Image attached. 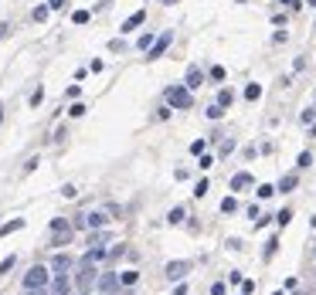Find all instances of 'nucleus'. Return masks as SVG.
Returning <instances> with one entry per match:
<instances>
[{"mask_svg": "<svg viewBox=\"0 0 316 295\" xmlns=\"http://www.w3.org/2000/svg\"><path fill=\"white\" fill-rule=\"evenodd\" d=\"M21 227H24V217H14V221H7L0 227V234H14V231H21Z\"/></svg>", "mask_w": 316, "mask_h": 295, "instance_id": "obj_16", "label": "nucleus"}, {"mask_svg": "<svg viewBox=\"0 0 316 295\" xmlns=\"http://www.w3.org/2000/svg\"><path fill=\"white\" fill-rule=\"evenodd\" d=\"M211 295H225V285H221V282H214V285H211Z\"/></svg>", "mask_w": 316, "mask_h": 295, "instance_id": "obj_39", "label": "nucleus"}, {"mask_svg": "<svg viewBox=\"0 0 316 295\" xmlns=\"http://www.w3.org/2000/svg\"><path fill=\"white\" fill-rule=\"evenodd\" d=\"M14 265H17V258H14V255H10V258H3V261H0V275H7Z\"/></svg>", "mask_w": 316, "mask_h": 295, "instance_id": "obj_30", "label": "nucleus"}, {"mask_svg": "<svg viewBox=\"0 0 316 295\" xmlns=\"http://www.w3.org/2000/svg\"><path fill=\"white\" fill-rule=\"evenodd\" d=\"M109 224V214L105 211H88L85 214V227H92V231H99V227H105Z\"/></svg>", "mask_w": 316, "mask_h": 295, "instance_id": "obj_8", "label": "nucleus"}, {"mask_svg": "<svg viewBox=\"0 0 316 295\" xmlns=\"http://www.w3.org/2000/svg\"><path fill=\"white\" fill-rule=\"evenodd\" d=\"M48 285H51V268H44V265H34L24 275V292L27 289H48Z\"/></svg>", "mask_w": 316, "mask_h": 295, "instance_id": "obj_2", "label": "nucleus"}, {"mask_svg": "<svg viewBox=\"0 0 316 295\" xmlns=\"http://www.w3.org/2000/svg\"><path fill=\"white\" fill-rule=\"evenodd\" d=\"M184 85H187L190 92H194V88H201V85H204V72H201L197 65H190V68H187V81H184Z\"/></svg>", "mask_w": 316, "mask_h": 295, "instance_id": "obj_12", "label": "nucleus"}, {"mask_svg": "<svg viewBox=\"0 0 316 295\" xmlns=\"http://www.w3.org/2000/svg\"><path fill=\"white\" fill-rule=\"evenodd\" d=\"M72 20H75V24H88V10H75Z\"/></svg>", "mask_w": 316, "mask_h": 295, "instance_id": "obj_34", "label": "nucleus"}, {"mask_svg": "<svg viewBox=\"0 0 316 295\" xmlns=\"http://www.w3.org/2000/svg\"><path fill=\"white\" fill-rule=\"evenodd\" d=\"M232 102H235V92H228V88H225V92L218 95V105H225V109H228Z\"/></svg>", "mask_w": 316, "mask_h": 295, "instance_id": "obj_24", "label": "nucleus"}, {"mask_svg": "<svg viewBox=\"0 0 316 295\" xmlns=\"http://www.w3.org/2000/svg\"><path fill=\"white\" fill-rule=\"evenodd\" d=\"M68 241H72V231H58L51 244H55V248H62V244H68Z\"/></svg>", "mask_w": 316, "mask_h": 295, "instance_id": "obj_21", "label": "nucleus"}, {"mask_svg": "<svg viewBox=\"0 0 316 295\" xmlns=\"http://www.w3.org/2000/svg\"><path fill=\"white\" fill-rule=\"evenodd\" d=\"M136 44H140V51H150V48H153V34H143Z\"/></svg>", "mask_w": 316, "mask_h": 295, "instance_id": "obj_29", "label": "nucleus"}, {"mask_svg": "<svg viewBox=\"0 0 316 295\" xmlns=\"http://www.w3.org/2000/svg\"><path fill=\"white\" fill-rule=\"evenodd\" d=\"M232 211H238V200L235 197H225L221 200V214H232Z\"/></svg>", "mask_w": 316, "mask_h": 295, "instance_id": "obj_23", "label": "nucleus"}, {"mask_svg": "<svg viewBox=\"0 0 316 295\" xmlns=\"http://www.w3.org/2000/svg\"><path fill=\"white\" fill-rule=\"evenodd\" d=\"M296 183H299V180H296L293 173H286V177L279 180V187H275V190H279V194H289V190H296Z\"/></svg>", "mask_w": 316, "mask_h": 295, "instance_id": "obj_14", "label": "nucleus"}, {"mask_svg": "<svg viewBox=\"0 0 316 295\" xmlns=\"http://www.w3.org/2000/svg\"><path fill=\"white\" fill-rule=\"evenodd\" d=\"M275 248H279V241L272 237V241H269V248H265V258H272V255H275Z\"/></svg>", "mask_w": 316, "mask_h": 295, "instance_id": "obj_38", "label": "nucleus"}, {"mask_svg": "<svg viewBox=\"0 0 316 295\" xmlns=\"http://www.w3.org/2000/svg\"><path fill=\"white\" fill-rule=\"evenodd\" d=\"M99 282V272H95V265H79V275H75V285H79L82 295H88V289Z\"/></svg>", "mask_w": 316, "mask_h": 295, "instance_id": "obj_3", "label": "nucleus"}, {"mask_svg": "<svg viewBox=\"0 0 316 295\" xmlns=\"http://www.w3.org/2000/svg\"><path fill=\"white\" fill-rule=\"evenodd\" d=\"M258 95H262V85H258V81H252V85L245 88V98H248V102H255Z\"/></svg>", "mask_w": 316, "mask_h": 295, "instance_id": "obj_18", "label": "nucleus"}, {"mask_svg": "<svg viewBox=\"0 0 316 295\" xmlns=\"http://www.w3.org/2000/svg\"><path fill=\"white\" fill-rule=\"evenodd\" d=\"M252 183H255L252 173H245V170H241V173H232V190H245V187H252Z\"/></svg>", "mask_w": 316, "mask_h": 295, "instance_id": "obj_13", "label": "nucleus"}, {"mask_svg": "<svg viewBox=\"0 0 316 295\" xmlns=\"http://www.w3.org/2000/svg\"><path fill=\"white\" fill-rule=\"evenodd\" d=\"M72 265H75L72 255H55V258H51V272H55V275H68Z\"/></svg>", "mask_w": 316, "mask_h": 295, "instance_id": "obj_7", "label": "nucleus"}, {"mask_svg": "<svg viewBox=\"0 0 316 295\" xmlns=\"http://www.w3.org/2000/svg\"><path fill=\"white\" fill-rule=\"evenodd\" d=\"M293 295H310V292H293Z\"/></svg>", "mask_w": 316, "mask_h": 295, "instance_id": "obj_46", "label": "nucleus"}, {"mask_svg": "<svg viewBox=\"0 0 316 295\" xmlns=\"http://www.w3.org/2000/svg\"><path fill=\"white\" fill-rule=\"evenodd\" d=\"M275 221H279L282 227H286V224L293 221V211H289V207H286V211H279V214H275Z\"/></svg>", "mask_w": 316, "mask_h": 295, "instance_id": "obj_31", "label": "nucleus"}, {"mask_svg": "<svg viewBox=\"0 0 316 295\" xmlns=\"http://www.w3.org/2000/svg\"><path fill=\"white\" fill-rule=\"evenodd\" d=\"M143 20H147V10H136V14H129V17L123 20V27H119V31H123V34H129V31H136Z\"/></svg>", "mask_w": 316, "mask_h": 295, "instance_id": "obj_10", "label": "nucleus"}, {"mask_svg": "<svg viewBox=\"0 0 316 295\" xmlns=\"http://www.w3.org/2000/svg\"><path fill=\"white\" fill-rule=\"evenodd\" d=\"M48 7H51V10H58V7H65V0H48Z\"/></svg>", "mask_w": 316, "mask_h": 295, "instance_id": "obj_40", "label": "nucleus"}, {"mask_svg": "<svg viewBox=\"0 0 316 295\" xmlns=\"http://www.w3.org/2000/svg\"><path fill=\"white\" fill-rule=\"evenodd\" d=\"M99 295H112V292H99Z\"/></svg>", "mask_w": 316, "mask_h": 295, "instance_id": "obj_47", "label": "nucleus"}, {"mask_svg": "<svg viewBox=\"0 0 316 295\" xmlns=\"http://www.w3.org/2000/svg\"><path fill=\"white\" fill-rule=\"evenodd\" d=\"M173 295H187V285H184V282H180V285H177V289H173Z\"/></svg>", "mask_w": 316, "mask_h": 295, "instance_id": "obj_42", "label": "nucleus"}, {"mask_svg": "<svg viewBox=\"0 0 316 295\" xmlns=\"http://www.w3.org/2000/svg\"><path fill=\"white\" fill-rule=\"evenodd\" d=\"M272 194H279V190H275V187H272V183H262V187H258V190H255V197H258V200H269V197H272Z\"/></svg>", "mask_w": 316, "mask_h": 295, "instance_id": "obj_17", "label": "nucleus"}, {"mask_svg": "<svg viewBox=\"0 0 316 295\" xmlns=\"http://www.w3.org/2000/svg\"><path fill=\"white\" fill-rule=\"evenodd\" d=\"M24 295H48V289H27Z\"/></svg>", "mask_w": 316, "mask_h": 295, "instance_id": "obj_41", "label": "nucleus"}, {"mask_svg": "<svg viewBox=\"0 0 316 295\" xmlns=\"http://www.w3.org/2000/svg\"><path fill=\"white\" fill-rule=\"evenodd\" d=\"M204 149H208V143H204V139H194V143H190V153H194V156H201Z\"/></svg>", "mask_w": 316, "mask_h": 295, "instance_id": "obj_32", "label": "nucleus"}, {"mask_svg": "<svg viewBox=\"0 0 316 295\" xmlns=\"http://www.w3.org/2000/svg\"><path fill=\"white\" fill-rule=\"evenodd\" d=\"M48 14H51V7H44V3L34 7V20H48Z\"/></svg>", "mask_w": 316, "mask_h": 295, "instance_id": "obj_28", "label": "nucleus"}, {"mask_svg": "<svg viewBox=\"0 0 316 295\" xmlns=\"http://www.w3.org/2000/svg\"><path fill=\"white\" fill-rule=\"evenodd\" d=\"M221 116H225V105H218V102L208 105V119H221Z\"/></svg>", "mask_w": 316, "mask_h": 295, "instance_id": "obj_25", "label": "nucleus"}, {"mask_svg": "<svg viewBox=\"0 0 316 295\" xmlns=\"http://www.w3.org/2000/svg\"><path fill=\"white\" fill-rule=\"evenodd\" d=\"M218 149H221V153H232V149H235V139H221V146Z\"/></svg>", "mask_w": 316, "mask_h": 295, "instance_id": "obj_37", "label": "nucleus"}, {"mask_svg": "<svg viewBox=\"0 0 316 295\" xmlns=\"http://www.w3.org/2000/svg\"><path fill=\"white\" fill-rule=\"evenodd\" d=\"M272 295H282V292H272Z\"/></svg>", "mask_w": 316, "mask_h": 295, "instance_id": "obj_48", "label": "nucleus"}, {"mask_svg": "<svg viewBox=\"0 0 316 295\" xmlns=\"http://www.w3.org/2000/svg\"><path fill=\"white\" fill-rule=\"evenodd\" d=\"M105 241H109V234H105V231H95V234H88V244H92V248H105Z\"/></svg>", "mask_w": 316, "mask_h": 295, "instance_id": "obj_15", "label": "nucleus"}, {"mask_svg": "<svg viewBox=\"0 0 316 295\" xmlns=\"http://www.w3.org/2000/svg\"><path fill=\"white\" fill-rule=\"evenodd\" d=\"M187 272H190V261H170V265H167V278H170V282H180Z\"/></svg>", "mask_w": 316, "mask_h": 295, "instance_id": "obj_6", "label": "nucleus"}, {"mask_svg": "<svg viewBox=\"0 0 316 295\" xmlns=\"http://www.w3.org/2000/svg\"><path fill=\"white\" fill-rule=\"evenodd\" d=\"M48 295H72V278L68 275H55L51 285H48Z\"/></svg>", "mask_w": 316, "mask_h": 295, "instance_id": "obj_4", "label": "nucleus"}, {"mask_svg": "<svg viewBox=\"0 0 316 295\" xmlns=\"http://www.w3.org/2000/svg\"><path fill=\"white\" fill-rule=\"evenodd\" d=\"M208 190H211V180H201V183L194 187V197H208Z\"/></svg>", "mask_w": 316, "mask_h": 295, "instance_id": "obj_27", "label": "nucleus"}, {"mask_svg": "<svg viewBox=\"0 0 316 295\" xmlns=\"http://www.w3.org/2000/svg\"><path fill=\"white\" fill-rule=\"evenodd\" d=\"M51 231L58 234V231H75V227H72V224L65 221V217H55V221H51Z\"/></svg>", "mask_w": 316, "mask_h": 295, "instance_id": "obj_20", "label": "nucleus"}, {"mask_svg": "<svg viewBox=\"0 0 316 295\" xmlns=\"http://www.w3.org/2000/svg\"><path fill=\"white\" fill-rule=\"evenodd\" d=\"M95 285H99V292H116V289H119L123 282H119V275H116V272H102Z\"/></svg>", "mask_w": 316, "mask_h": 295, "instance_id": "obj_5", "label": "nucleus"}, {"mask_svg": "<svg viewBox=\"0 0 316 295\" xmlns=\"http://www.w3.org/2000/svg\"><path fill=\"white\" fill-rule=\"evenodd\" d=\"M197 166H201V170H211V166H214V156H211V153H201Z\"/></svg>", "mask_w": 316, "mask_h": 295, "instance_id": "obj_26", "label": "nucleus"}, {"mask_svg": "<svg viewBox=\"0 0 316 295\" xmlns=\"http://www.w3.org/2000/svg\"><path fill=\"white\" fill-rule=\"evenodd\" d=\"M313 27H316V24H313Z\"/></svg>", "mask_w": 316, "mask_h": 295, "instance_id": "obj_50", "label": "nucleus"}, {"mask_svg": "<svg viewBox=\"0 0 316 295\" xmlns=\"http://www.w3.org/2000/svg\"><path fill=\"white\" fill-rule=\"evenodd\" d=\"M136 278H140V272H123V275H119V282H123L126 289H129V285H136Z\"/></svg>", "mask_w": 316, "mask_h": 295, "instance_id": "obj_22", "label": "nucleus"}, {"mask_svg": "<svg viewBox=\"0 0 316 295\" xmlns=\"http://www.w3.org/2000/svg\"><path fill=\"white\" fill-rule=\"evenodd\" d=\"M211 78H214V81H225V68H221V65H214V68H211Z\"/></svg>", "mask_w": 316, "mask_h": 295, "instance_id": "obj_35", "label": "nucleus"}, {"mask_svg": "<svg viewBox=\"0 0 316 295\" xmlns=\"http://www.w3.org/2000/svg\"><path fill=\"white\" fill-rule=\"evenodd\" d=\"M306 3H310V7H316V0H306Z\"/></svg>", "mask_w": 316, "mask_h": 295, "instance_id": "obj_44", "label": "nucleus"}, {"mask_svg": "<svg viewBox=\"0 0 316 295\" xmlns=\"http://www.w3.org/2000/svg\"><path fill=\"white\" fill-rule=\"evenodd\" d=\"M310 136H316V126H313V129H310Z\"/></svg>", "mask_w": 316, "mask_h": 295, "instance_id": "obj_45", "label": "nucleus"}, {"mask_svg": "<svg viewBox=\"0 0 316 295\" xmlns=\"http://www.w3.org/2000/svg\"><path fill=\"white\" fill-rule=\"evenodd\" d=\"M163 95H167V105H170V109H190V105H194V95H190L187 85H170Z\"/></svg>", "mask_w": 316, "mask_h": 295, "instance_id": "obj_1", "label": "nucleus"}, {"mask_svg": "<svg viewBox=\"0 0 316 295\" xmlns=\"http://www.w3.org/2000/svg\"><path fill=\"white\" fill-rule=\"evenodd\" d=\"M170 41H173V34H170V31H167V34H160L157 41H153V48H150V55H147V58H160V55L170 48Z\"/></svg>", "mask_w": 316, "mask_h": 295, "instance_id": "obj_9", "label": "nucleus"}, {"mask_svg": "<svg viewBox=\"0 0 316 295\" xmlns=\"http://www.w3.org/2000/svg\"><path fill=\"white\" fill-rule=\"evenodd\" d=\"M184 217H187V211H184V207H173V211L167 214V221H170V224H180Z\"/></svg>", "mask_w": 316, "mask_h": 295, "instance_id": "obj_19", "label": "nucleus"}, {"mask_svg": "<svg viewBox=\"0 0 316 295\" xmlns=\"http://www.w3.org/2000/svg\"><path fill=\"white\" fill-rule=\"evenodd\" d=\"M0 119H3V112H0Z\"/></svg>", "mask_w": 316, "mask_h": 295, "instance_id": "obj_49", "label": "nucleus"}, {"mask_svg": "<svg viewBox=\"0 0 316 295\" xmlns=\"http://www.w3.org/2000/svg\"><path fill=\"white\" fill-rule=\"evenodd\" d=\"M105 255H109L105 248H88V251L82 255V261H79V265H99V261H105Z\"/></svg>", "mask_w": 316, "mask_h": 295, "instance_id": "obj_11", "label": "nucleus"}, {"mask_svg": "<svg viewBox=\"0 0 316 295\" xmlns=\"http://www.w3.org/2000/svg\"><path fill=\"white\" fill-rule=\"evenodd\" d=\"M41 98H44V88H41V85H38V88H34V92H31V105H41Z\"/></svg>", "mask_w": 316, "mask_h": 295, "instance_id": "obj_33", "label": "nucleus"}, {"mask_svg": "<svg viewBox=\"0 0 316 295\" xmlns=\"http://www.w3.org/2000/svg\"><path fill=\"white\" fill-rule=\"evenodd\" d=\"M279 3H286V7H293V10L299 7V0H279Z\"/></svg>", "mask_w": 316, "mask_h": 295, "instance_id": "obj_43", "label": "nucleus"}, {"mask_svg": "<svg viewBox=\"0 0 316 295\" xmlns=\"http://www.w3.org/2000/svg\"><path fill=\"white\" fill-rule=\"evenodd\" d=\"M68 112H72V116H75V119H79V116H85V105H82V102H75V105H72V109H68Z\"/></svg>", "mask_w": 316, "mask_h": 295, "instance_id": "obj_36", "label": "nucleus"}]
</instances>
